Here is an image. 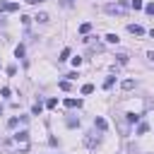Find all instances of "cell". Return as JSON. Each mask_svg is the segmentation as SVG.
Wrapping results in <instances>:
<instances>
[{
	"label": "cell",
	"instance_id": "1",
	"mask_svg": "<svg viewBox=\"0 0 154 154\" xmlns=\"http://www.w3.org/2000/svg\"><path fill=\"white\" fill-rule=\"evenodd\" d=\"M14 142L19 144V149H22V152H26V149H29V132H26V130L14 132Z\"/></svg>",
	"mask_w": 154,
	"mask_h": 154
},
{
	"label": "cell",
	"instance_id": "2",
	"mask_svg": "<svg viewBox=\"0 0 154 154\" xmlns=\"http://www.w3.org/2000/svg\"><path fill=\"white\" fill-rule=\"evenodd\" d=\"M84 147H87V149H96V147H99V137H96L94 132L84 135Z\"/></svg>",
	"mask_w": 154,
	"mask_h": 154
},
{
	"label": "cell",
	"instance_id": "3",
	"mask_svg": "<svg viewBox=\"0 0 154 154\" xmlns=\"http://www.w3.org/2000/svg\"><path fill=\"white\" fill-rule=\"evenodd\" d=\"M17 10H19V2H7V0L0 2V12H17Z\"/></svg>",
	"mask_w": 154,
	"mask_h": 154
},
{
	"label": "cell",
	"instance_id": "4",
	"mask_svg": "<svg viewBox=\"0 0 154 154\" xmlns=\"http://www.w3.org/2000/svg\"><path fill=\"white\" fill-rule=\"evenodd\" d=\"M128 31L135 34V36H142V34H144V29H142L140 24H128Z\"/></svg>",
	"mask_w": 154,
	"mask_h": 154
},
{
	"label": "cell",
	"instance_id": "5",
	"mask_svg": "<svg viewBox=\"0 0 154 154\" xmlns=\"http://www.w3.org/2000/svg\"><path fill=\"white\" fill-rule=\"evenodd\" d=\"M94 128H99V130H106V128H108V123H106L101 116H96V118H94Z\"/></svg>",
	"mask_w": 154,
	"mask_h": 154
},
{
	"label": "cell",
	"instance_id": "6",
	"mask_svg": "<svg viewBox=\"0 0 154 154\" xmlns=\"http://www.w3.org/2000/svg\"><path fill=\"white\" fill-rule=\"evenodd\" d=\"M106 12H108V14H123V7H120V5H108Z\"/></svg>",
	"mask_w": 154,
	"mask_h": 154
},
{
	"label": "cell",
	"instance_id": "7",
	"mask_svg": "<svg viewBox=\"0 0 154 154\" xmlns=\"http://www.w3.org/2000/svg\"><path fill=\"white\" fill-rule=\"evenodd\" d=\"M65 106H67V108H79L82 101H79V99H65Z\"/></svg>",
	"mask_w": 154,
	"mask_h": 154
},
{
	"label": "cell",
	"instance_id": "8",
	"mask_svg": "<svg viewBox=\"0 0 154 154\" xmlns=\"http://www.w3.org/2000/svg\"><path fill=\"white\" fill-rule=\"evenodd\" d=\"M34 19H36V22H41V24H46V22H48V19H51V17H48V14H46V12H38V14H36V17H34Z\"/></svg>",
	"mask_w": 154,
	"mask_h": 154
},
{
	"label": "cell",
	"instance_id": "9",
	"mask_svg": "<svg viewBox=\"0 0 154 154\" xmlns=\"http://www.w3.org/2000/svg\"><path fill=\"white\" fill-rule=\"evenodd\" d=\"M89 31H91V24H89V22L79 24V34H89Z\"/></svg>",
	"mask_w": 154,
	"mask_h": 154
},
{
	"label": "cell",
	"instance_id": "10",
	"mask_svg": "<svg viewBox=\"0 0 154 154\" xmlns=\"http://www.w3.org/2000/svg\"><path fill=\"white\" fill-rule=\"evenodd\" d=\"M41 111H43L41 103H34V106H31V116H41Z\"/></svg>",
	"mask_w": 154,
	"mask_h": 154
},
{
	"label": "cell",
	"instance_id": "11",
	"mask_svg": "<svg viewBox=\"0 0 154 154\" xmlns=\"http://www.w3.org/2000/svg\"><path fill=\"white\" fill-rule=\"evenodd\" d=\"M106 41H108V43H118L120 38H118V34H106Z\"/></svg>",
	"mask_w": 154,
	"mask_h": 154
},
{
	"label": "cell",
	"instance_id": "12",
	"mask_svg": "<svg viewBox=\"0 0 154 154\" xmlns=\"http://www.w3.org/2000/svg\"><path fill=\"white\" fill-rule=\"evenodd\" d=\"M132 87H135V79H125V82H123V89H125V91H130Z\"/></svg>",
	"mask_w": 154,
	"mask_h": 154
},
{
	"label": "cell",
	"instance_id": "13",
	"mask_svg": "<svg viewBox=\"0 0 154 154\" xmlns=\"http://www.w3.org/2000/svg\"><path fill=\"white\" fill-rule=\"evenodd\" d=\"M125 118H128V123H137V120H140L137 113H125Z\"/></svg>",
	"mask_w": 154,
	"mask_h": 154
},
{
	"label": "cell",
	"instance_id": "14",
	"mask_svg": "<svg viewBox=\"0 0 154 154\" xmlns=\"http://www.w3.org/2000/svg\"><path fill=\"white\" fill-rule=\"evenodd\" d=\"M147 130H149V125H147V123H140V125H137V135H144Z\"/></svg>",
	"mask_w": 154,
	"mask_h": 154
},
{
	"label": "cell",
	"instance_id": "15",
	"mask_svg": "<svg viewBox=\"0 0 154 154\" xmlns=\"http://www.w3.org/2000/svg\"><path fill=\"white\" fill-rule=\"evenodd\" d=\"M67 58H70V48H63V51H60V58H58V60H67Z\"/></svg>",
	"mask_w": 154,
	"mask_h": 154
},
{
	"label": "cell",
	"instance_id": "16",
	"mask_svg": "<svg viewBox=\"0 0 154 154\" xmlns=\"http://www.w3.org/2000/svg\"><path fill=\"white\" fill-rule=\"evenodd\" d=\"M116 58H118L120 65H128V53H120V55H116Z\"/></svg>",
	"mask_w": 154,
	"mask_h": 154
},
{
	"label": "cell",
	"instance_id": "17",
	"mask_svg": "<svg viewBox=\"0 0 154 154\" xmlns=\"http://www.w3.org/2000/svg\"><path fill=\"white\" fill-rule=\"evenodd\" d=\"M130 5H132V10H142V7H144V2H142V0H132Z\"/></svg>",
	"mask_w": 154,
	"mask_h": 154
},
{
	"label": "cell",
	"instance_id": "18",
	"mask_svg": "<svg viewBox=\"0 0 154 154\" xmlns=\"http://www.w3.org/2000/svg\"><path fill=\"white\" fill-rule=\"evenodd\" d=\"M14 55H17V58H24V46H17V48H14Z\"/></svg>",
	"mask_w": 154,
	"mask_h": 154
},
{
	"label": "cell",
	"instance_id": "19",
	"mask_svg": "<svg viewBox=\"0 0 154 154\" xmlns=\"http://www.w3.org/2000/svg\"><path fill=\"white\" fill-rule=\"evenodd\" d=\"M91 91H94V84H84L82 87V94H91Z\"/></svg>",
	"mask_w": 154,
	"mask_h": 154
},
{
	"label": "cell",
	"instance_id": "20",
	"mask_svg": "<svg viewBox=\"0 0 154 154\" xmlns=\"http://www.w3.org/2000/svg\"><path fill=\"white\" fill-rule=\"evenodd\" d=\"M144 12H147V14H154V2H147V5H144Z\"/></svg>",
	"mask_w": 154,
	"mask_h": 154
},
{
	"label": "cell",
	"instance_id": "21",
	"mask_svg": "<svg viewBox=\"0 0 154 154\" xmlns=\"http://www.w3.org/2000/svg\"><path fill=\"white\" fill-rule=\"evenodd\" d=\"M113 82H116V77H108V79L103 82V87H106V89H111V87H113Z\"/></svg>",
	"mask_w": 154,
	"mask_h": 154
},
{
	"label": "cell",
	"instance_id": "22",
	"mask_svg": "<svg viewBox=\"0 0 154 154\" xmlns=\"http://www.w3.org/2000/svg\"><path fill=\"white\" fill-rule=\"evenodd\" d=\"M58 87H60V89H63V91H67V89H70V82H67V79H63V82H60V84H58Z\"/></svg>",
	"mask_w": 154,
	"mask_h": 154
},
{
	"label": "cell",
	"instance_id": "23",
	"mask_svg": "<svg viewBox=\"0 0 154 154\" xmlns=\"http://www.w3.org/2000/svg\"><path fill=\"white\" fill-rule=\"evenodd\" d=\"M46 106H48V108H55V106H58V99H48Z\"/></svg>",
	"mask_w": 154,
	"mask_h": 154
},
{
	"label": "cell",
	"instance_id": "24",
	"mask_svg": "<svg viewBox=\"0 0 154 154\" xmlns=\"http://www.w3.org/2000/svg\"><path fill=\"white\" fill-rule=\"evenodd\" d=\"M17 123H19L17 118H10V120H7V128H17Z\"/></svg>",
	"mask_w": 154,
	"mask_h": 154
},
{
	"label": "cell",
	"instance_id": "25",
	"mask_svg": "<svg viewBox=\"0 0 154 154\" xmlns=\"http://www.w3.org/2000/svg\"><path fill=\"white\" fill-rule=\"evenodd\" d=\"M72 65H75V67H79V65H82V58H79V55H77V58H72Z\"/></svg>",
	"mask_w": 154,
	"mask_h": 154
},
{
	"label": "cell",
	"instance_id": "26",
	"mask_svg": "<svg viewBox=\"0 0 154 154\" xmlns=\"http://www.w3.org/2000/svg\"><path fill=\"white\" fill-rule=\"evenodd\" d=\"M67 125H70V128H75V125H79V120H75V118H67Z\"/></svg>",
	"mask_w": 154,
	"mask_h": 154
},
{
	"label": "cell",
	"instance_id": "27",
	"mask_svg": "<svg viewBox=\"0 0 154 154\" xmlns=\"http://www.w3.org/2000/svg\"><path fill=\"white\" fill-rule=\"evenodd\" d=\"M24 2H29V5H38V2H43V0H24Z\"/></svg>",
	"mask_w": 154,
	"mask_h": 154
},
{
	"label": "cell",
	"instance_id": "28",
	"mask_svg": "<svg viewBox=\"0 0 154 154\" xmlns=\"http://www.w3.org/2000/svg\"><path fill=\"white\" fill-rule=\"evenodd\" d=\"M147 55H149V60H152V63H154V51H149V53H147Z\"/></svg>",
	"mask_w": 154,
	"mask_h": 154
},
{
	"label": "cell",
	"instance_id": "29",
	"mask_svg": "<svg viewBox=\"0 0 154 154\" xmlns=\"http://www.w3.org/2000/svg\"><path fill=\"white\" fill-rule=\"evenodd\" d=\"M0 116H2V106H0Z\"/></svg>",
	"mask_w": 154,
	"mask_h": 154
}]
</instances>
